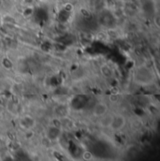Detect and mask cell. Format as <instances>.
<instances>
[{"instance_id":"cell-1","label":"cell","mask_w":160,"mask_h":161,"mask_svg":"<svg viewBox=\"0 0 160 161\" xmlns=\"http://www.w3.org/2000/svg\"><path fill=\"white\" fill-rule=\"evenodd\" d=\"M126 123H127L126 117L122 114H116V115H113V117H112V121L110 128L112 130L118 131V130H121L124 128Z\"/></svg>"},{"instance_id":"cell-4","label":"cell","mask_w":160,"mask_h":161,"mask_svg":"<svg viewBox=\"0 0 160 161\" xmlns=\"http://www.w3.org/2000/svg\"><path fill=\"white\" fill-rule=\"evenodd\" d=\"M100 72H101V74H102L104 77H106V78H110V77L112 76V68H111L109 66H107V65L101 66V67H100Z\"/></svg>"},{"instance_id":"cell-7","label":"cell","mask_w":160,"mask_h":161,"mask_svg":"<svg viewBox=\"0 0 160 161\" xmlns=\"http://www.w3.org/2000/svg\"><path fill=\"white\" fill-rule=\"evenodd\" d=\"M2 6V0H0V7Z\"/></svg>"},{"instance_id":"cell-5","label":"cell","mask_w":160,"mask_h":161,"mask_svg":"<svg viewBox=\"0 0 160 161\" xmlns=\"http://www.w3.org/2000/svg\"><path fill=\"white\" fill-rule=\"evenodd\" d=\"M159 16H155V18H154V25H155V26L157 27V28H159V26H160V23H159Z\"/></svg>"},{"instance_id":"cell-6","label":"cell","mask_w":160,"mask_h":161,"mask_svg":"<svg viewBox=\"0 0 160 161\" xmlns=\"http://www.w3.org/2000/svg\"><path fill=\"white\" fill-rule=\"evenodd\" d=\"M90 156H91V154L89 153V152H85V153L83 154V157H84V159H89V158H90Z\"/></svg>"},{"instance_id":"cell-2","label":"cell","mask_w":160,"mask_h":161,"mask_svg":"<svg viewBox=\"0 0 160 161\" xmlns=\"http://www.w3.org/2000/svg\"><path fill=\"white\" fill-rule=\"evenodd\" d=\"M108 111H109L108 105H107L105 102H98L94 107L93 113L97 117H101V116L105 115L106 113H108Z\"/></svg>"},{"instance_id":"cell-3","label":"cell","mask_w":160,"mask_h":161,"mask_svg":"<svg viewBox=\"0 0 160 161\" xmlns=\"http://www.w3.org/2000/svg\"><path fill=\"white\" fill-rule=\"evenodd\" d=\"M112 117H113V115L109 114V113H106L105 115L99 117L100 118L99 125L102 128H110L111 124H112Z\"/></svg>"}]
</instances>
